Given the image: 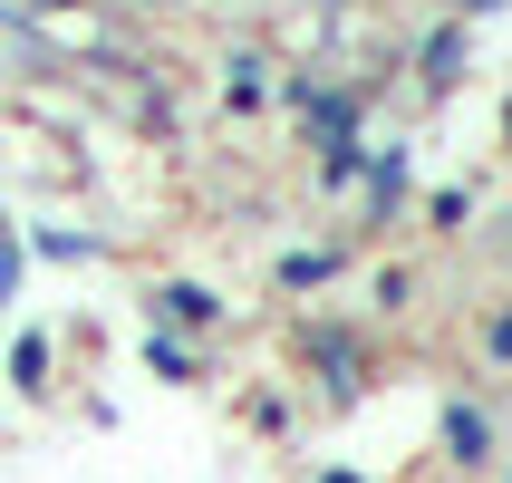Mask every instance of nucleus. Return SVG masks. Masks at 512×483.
Masks as SVG:
<instances>
[{"label":"nucleus","instance_id":"f257e3e1","mask_svg":"<svg viewBox=\"0 0 512 483\" xmlns=\"http://www.w3.org/2000/svg\"><path fill=\"white\" fill-rule=\"evenodd\" d=\"M155 310H165V319H184V329H203V319H213V290H194V281H165V290H155Z\"/></svg>","mask_w":512,"mask_h":483},{"label":"nucleus","instance_id":"f03ea898","mask_svg":"<svg viewBox=\"0 0 512 483\" xmlns=\"http://www.w3.org/2000/svg\"><path fill=\"white\" fill-rule=\"evenodd\" d=\"M484 435H493V426H484V416H474V406H455V416H445V445H455L464 464L484 455Z\"/></svg>","mask_w":512,"mask_h":483},{"label":"nucleus","instance_id":"7ed1b4c3","mask_svg":"<svg viewBox=\"0 0 512 483\" xmlns=\"http://www.w3.org/2000/svg\"><path fill=\"white\" fill-rule=\"evenodd\" d=\"M310 358H319V368H329V387H348V358H358V348H348L339 329H319V339H310Z\"/></svg>","mask_w":512,"mask_h":483},{"label":"nucleus","instance_id":"20e7f679","mask_svg":"<svg viewBox=\"0 0 512 483\" xmlns=\"http://www.w3.org/2000/svg\"><path fill=\"white\" fill-rule=\"evenodd\" d=\"M368 184H377V203H397V194H406V145H387V155H377Z\"/></svg>","mask_w":512,"mask_h":483},{"label":"nucleus","instance_id":"39448f33","mask_svg":"<svg viewBox=\"0 0 512 483\" xmlns=\"http://www.w3.org/2000/svg\"><path fill=\"white\" fill-rule=\"evenodd\" d=\"M281 281H290V290H319V281H329V252H290Z\"/></svg>","mask_w":512,"mask_h":483},{"label":"nucleus","instance_id":"423d86ee","mask_svg":"<svg viewBox=\"0 0 512 483\" xmlns=\"http://www.w3.org/2000/svg\"><path fill=\"white\" fill-rule=\"evenodd\" d=\"M455 49H464V39H455V29H435V39H426V78H435V87H445V78H455Z\"/></svg>","mask_w":512,"mask_h":483},{"label":"nucleus","instance_id":"0eeeda50","mask_svg":"<svg viewBox=\"0 0 512 483\" xmlns=\"http://www.w3.org/2000/svg\"><path fill=\"white\" fill-rule=\"evenodd\" d=\"M10 368H20V387H39V377H49V339H20V348H10Z\"/></svg>","mask_w":512,"mask_h":483},{"label":"nucleus","instance_id":"6e6552de","mask_svg":"<svg viewBox=\"0 0 512 483\" xmlns=\"http://www.w3.org/2000/svg\"><path fill=\"white\" fill-rule=\"evenodd\" d=\"M145 358H155V377H194V358H184L174 339H145Z\"/></svg>","mask_w":512,"mask_h":483},{"label":"nucleus","instance_id":"1a4fd4ad","mask_svg":"<svg viewBox=\"0 0 512 483\" xmlns=\"http://www.w3.org/2000/svg\"><path fill=\"white\" fill-rule=\"evenodd\" d=\"M10 281H20V242L0 232V300H10Z\"/></svg>","mask_w":512,"mask_h":483},{"label":"nucleus","instance_id":"9d476101","mask_svg":"<svg viewBox=\"0 0 512 483\" xmlns=\"http://www.w3.org/2000/svg\"><path fill=\"white\" fill-rule=\"evenodd\" d=\"M493 358H512V319H493Z\"/></svg>","mask_w":512,"mask_h":483},{"label":"nucleus","instance_id":"9b49d317","mask_svg":"<svg viewBox=\"0 0 512 483\" xmlns=\"http://www.w3.org/2000/svg\"><path fill=\"white\" fill-rule=\"evenodd\" d=\"M464 10H503V0H464Z\"/></svg>","mask_w":512,"mask_h":483},{"label":"nucleus","instance_id":"f8f14e48","mask_svg":"<svg viewBox=\"0 0 512 483\" xmlns=\"http://www.w3.org/2000/svg\"><path fill=\"white\" fill-rule=\"evenodd\" d=\"M49 10H68V0H49Z\"/></svg>","mask_w":512,"mask_h":483}]
</instances>
